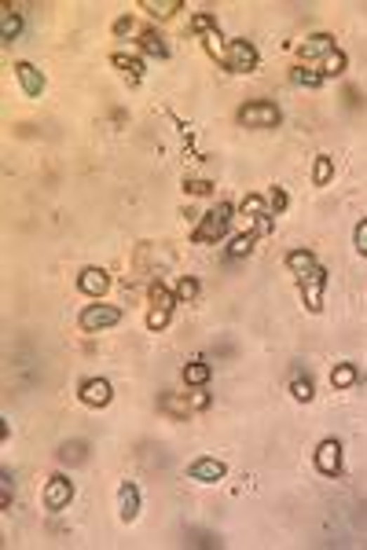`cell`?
Returning a JSON list of instances; mask_svg holds the SVG:
<instances>
[{"instance_id": "3", "label": "cell", "mask_w": 367, "mask_h": 550, "mask_svg": "<svg viewBox=\"0 0 367 550\" xmlns=\"http://www.w3.org/2000/svg\"><path fill=\"white\" fill-rule=\"evenodd\" d=\"M41 503H44L48 514L67 510V507L74 503V481H70V477H62V474L48 477V481H44V492H41Z\"/></svg>"}, {"instance_id": "6", "label": "cell", "mask_w": 367, "mask_h": 550, "mask_svg": "<svg viewBox=\"0 0 367 550\" xmlns=\"http://www.w3.org/2000/svg\"><path fill=\"white\" fill-rule=\"evenodd\" d=\"M279 121H283L279 107H276V103H268V100L246 103L243 110H239V125H243V128H276Z\"/></svg>"}, {"instance_id": "15", "label": "cell", "mask_w": 367, "mask_h": 550, "mask_svg": "<svg viewBox=\"0 0 367 550\" xmlns=\"http://www.w3.org/2000/svg\"><path fill=\"white\" fill-rule=\"evenodd\" d=\"M331 52H334V37L331 34H312L305 44H301V55H305V59H323Z\"/></svg>"}, {"instance_id": "27", "label": "cell", "mask_w": 367, "mask_h": 550, "mask_svg": "<svg viewBox=\"0 0 367 550\" xmlns=\"http://www.w3.org/2000/svg\"><path fill=\"white\" fill-rule=\"evenodd\" d=\"M291 393H294V400H298V403H309V400L316 396L312 378H305L301 370H294V378H291Z\"/></svg>"}, {"instance_id": "11", "label": "cell", "mask_w": 367, "mask_h": 550, "mask_svg": "<svg viewBox=\"0 0 367 550\" xmlns=\"http://www.w3.org/2000/svg\"><path fill=\"white\" fill-rule=\"evenodd\" d=\"M81 403L85 408H107L110 400H114V389H110V382L107 378H88V382H81Z\"/></svg>"}, {"instance_id": "1", "label": "cell", "mask_w": 367, "mask_h": 550, "mask_svg": "<svg viewBox=\"0 0 367 550\" xmlns=\"http://www.w3.org/2000/svg\"><path fill=\"white\" fill-rule=\"evenodd\" d=\"M232 213H235L232 202H217L210 213L199 220V228L191 232V242H195V246H213V242H220V235H225L228 224H232Z\"/></svg>"}, {"instance_id": "2", "label": "cell", "mask_w": 367, "mask_h": 550, "mask_svg": "<svg viewBox=\"0 0 367 550\" xmlns=\"http://www.w3.org/2000/svg\"><path fill=\"white\" fill-rule=\"evenodd\" d=\"M298 286H301V301H305V309L312 316H320L323 312V290H327V271L316 264L309 271H301L298 275Z\"/></svg>"}, {"instance_id": "20", "label": "cell", "mask_w": 367, "mask_h": 550, "mask_svg": "<svg viewBox=\"0 0 367 550\" xmlns=\"http://www.w3.org/2000/svg\"><path fill=\"white\" fill-rule=\"evenodd\" d=\"M140 48H143L147 55H154V59H166V55H169V44L158 37L154 29H143V34H140Z\"/></svg>"}, {"instance_id": "25", "label": "cell", "mask_w": 367, "mask_h": 550, "mask_svg": "<svg viewBox=\"0 0 367 550\" xmlns=\"http://www.w3.org/2000/svg\"><path fill=\"white\" fill-rule=\"evenodd\" d=\"M286 268H291L294 275H301V271L316 268V257H312V250H291V253H286Z\"/></svg>"}, {"instance_id": "22", "label": "cell", "mask_w": 367, "mask_h": 550, "mask_svg": "<svg viewBox=\"0 0 367 550\" xmlns=\"http://www.w3.org/2000/svg\"><path fill=\"white\" fill-rule=\"evenodd\" d=\"M334 180V158L331 154H320L316 158V166H312V184L316 187H327Z\"/></svg>"}, {"instance_id": "5", "label": "cell", "mask_w": 367, "mask_h": 550, "mask_svg": "<svg viewBox=\"0 0 367 550\" xmlns=\"http://www.w3.org/2000/svg\"><path fill=\"white\" fill-rule=\"evenodd\" d=\"M77 323H81L85 334H100V330L118 327V323H121V309H118V304H88V309L77 316Z\"/></svg>"}, {"instance_id": "38", "label": "cell", "mask_w": 367, "mask_h": 550, "mask_svg": "<svg viewBox=\"0 0 367 550\" xmlns=\"http://www.w3.org/2000/svg\"><path fill=\"white\" fill-rule=\"evenodd\" d=\"M191 403H195V411L210 408V393H195V396H191Z\"/></svg>"}, {"instance_id": "33", "label": "cell", "mask_w": 367, "mask_h": 550, "mask_svg": "<svg viewBox=\"0 0 367 550\" xmlns=\"http://www.w3.org/2000/svg\"><path fill=\"white\" fill-rule=\"evenodd\" d=\"M0 507L11 510V470L0 474Z\"/></svg>"}, {"instance_id": "7", "label": "cell", "mask_w": 367, "mask_h": 550, "mask_svg": "<svg viewBox=\"0 0 367 550\" xmlns=\"http://www.w3.org/2000/svg\"><path fill=\"white\" fill-rule=\"evenodd\" d=\"M316 470H320L323 477H338L342 470V441L338 436H327V441H320V448H316Z\"/></svg>"}, {"instance_id": "9", "label": "cell", "mask_w": 367, "mask_h": 550, "mask_svg": "<svg viewBox=\"0 0 367 550\" xmlns=\"http://www.w3.org/2000/svg\"><path fill=\"white\" fill-rule=\"evenodd\" d=\"M77 290H81L85 297H103L107 290H110V275H107V268H81L77 271Z\"/></svg>"}, {"instance_id": "8", "label": "cell", "mask_w": 367, "mask_h": 550, "mask_svg": "<svg viewBox=\"0 0 367 550\" xmlns=\"http://www.w3.org/2000/svg\"><path fill=\"white\" fill-rule=\"evenodd\" d=\"M191 481H199V484H217V481H225L228 477V466L220 462V459H210V455H202L195 462H187V470H184Z\"/></svg>"}, {"instance_id": "21", "label": "cell", "mask_w": 367, "mask_h": 550, "mask_svg": "<svg viewBox=\"0 0 367 550\" xmlns=\"http://www.w3.org/2000/svg\"><path fill=\"white\" fill-rule=\"evenodd\" d=\"M210 375H213L210 363H202V360H191V363L184 367V382H187V385H195V389H202V385L210 382Z\"/></svg>"}, {"instance_id": "16", "label": "cell", "mask_w": 367, "mask_h": 550, "mask_svg": "<svg viewBox=\"0 0 367 550\" xmlns=\"http://www.w3.org/2000/svg\"><path fill=\"white\" fill-rule=\"evenodd\" d=\"M140 8L151 15V19H173L184 4L180 0H140Z\"/></svg>"}, {"instance_id": "19", "label": "cell", "mask_w": 367, "mask_h": 550, "mask_svg": "<svg viewBox=\"0 0 367 550\" xmlns=\"http://www.w3.org/2000/svg\"><path fill=\"white\" fill-rule=\"evenodd\" d=\"M356 378H360L356 363H338V367L331 370V385H334V389H349V385H356Z\"/></svg>"}, {"instance_id": "4", "label": "cell", "mask_w": 367, "mask_h": 550, "mask_svg": "<svg viewBox=\"0 0 367 550\" xmlns=\"http://www.w3.org/2000/svg\"><path fill=\"white\" fill-rule=\"evenodd\" d=\"M220 62H225L232 74H250V70H258V48L250 41H225Z\"/></svg>"}, {"instance_id": "28", "label": "cell", "mask_w": 367, "mask_h": 550, "mask_svg": "<svg viewBox=\"0 0 367 550\" xmlns=\"http://www.w3.org/2000/svg\"><path fill=\"white\" fill-rule=\"evenodd\" d=\"M151 304L154 309H173V304H177V294L162 283H151Z\"/></svg>"}, {"instance_id": "30", "label": "cell", "mask_w": 367, "mask_h": 550, "mask_svg": "<svg viewBox=\"0 0 367 550\" xmlns=\"http://www.w3.org/2000/svg\"><path fill=\"white\" fill-rule=\"evenodd\" d=\"M199 297V279H191V275H184V279L177 283V301L180 304H191Z\"/></svg>"}, {"instance_id": "34", "label": "cell", "mask_w": 367, "mask_h": 550, "mask_svg": "<svg viewBox=\"0 0 367 550\" xmlns=\"http://www.w3.org/2000/svg\"><path fill=\"white\" fill-rule=\"evenodd\" d=\"M184 191H187V195H210L213 184H210V180H191V176H187V180H184Z\"/></svg>"}, {"instance_id": "32", "label": "cell", "mask_w": 367, "mask_h": 550, "mask_svg": "<svg viewBox=\"0 0 367 550\" xmlns=\"http://www.w3.org/2000/svg\"><path fill=\"white\" fill-rule=\"evenodd\" d=\"M169 316H173V309H151L147 312V330H162L169 323Z\"/></svg>"}, {"instance_id": "12", "label": "cell", "mask_w": 367, "mask_h": 550, "mask_svg": "<svg viewBox=\"0 0 367 550\" xmlns=\"http://www.w3.org/2000/svg\"><path fill=\"white\" fill-rule=\"evenodd\" d=\"M118 517L125 525H133L136 517H140V488L133 481H121L118 484Z\"/></svg>"}, {"instance_id": "31", "label": "cell", "mask_w": 367, "mask_h": 550, "mask_svg": "<svg viewBox=\"0 0 367 550\" xmlns=\"http://www.w3.org/2000/svg\"><path fill=\"white\" fill-rule=\"evenodd\" d=\"M243 213H246V217H268L265 199H261V195H246V199H243Z\"/></svg>"}, {"instance_id": "37", "label": "cell", "mask_w": 367, "mask_h": 550, "mask_svg": "<svg viewBox=\"0 0 367 550\" xmlns=\"http://www.w3.org/2000/svg\"><path fill=\"white\" fill-rule=\"evenodd\" d=\"M353 242H356V250L367 257V220H360L356 224V232H353Z\"/></svg>"}, {"instance_id": "36", "label": "cell", "mask_w": 367, "mask_h": 550, "mask_svg": "<svg viewBox=\"0 0 367 550\" xmlns=\"http://www.w3.org/2000/svg\"><path fill=\"white\" fill-rule=\"evenodd\" d=\"M286 206H291V195H286L283 187H276V191H272V217H276V213H283Z\"/></svg>"}, {"instance_id": "10", "label": "cell", "mask_w": 367, "mask_h": 550, "mask_svg": "<svg viewBox=\"0 0 367 550\" xmlns=\"http://www.w3.org/2000/svg\"><path fill=\"white\" fill-rule=\"evenodd\" d=\"M15 81H19V88L29 95V100H37V95H44V70H37L34 62H15Z\"/></svg>"}, {"instance_id": "29", "label": "cell", "mask_w": 367, "mask_h": 550, "mask_svg": "<svg viewBox=\"0 0 367 550\" xmlns=\"http://www.w3.org/2000/svg\"><path fill=\"white\" fill-rule=\"evenodd\" d=\"M191 34H202V37L217 34V19H213L210 11H199V15H191Z\"/></svg>"}, {"instance_id": "18", "label": "cell", "mask_w": 367, "mask_h": 550, "mask_svg": "<svg viewBox=\"0 0 367 550\" xmlns=\"http://www.w3.org/2000/svg\"><path fill=\"white\" fill-rule=\"evenodd\" d=\"M291 81H294V85H301V88H320L323 85V74H320V67H294L291 70Z\"/></svg>"}, {"instance_id": "23", "label": "cell", "mask_w": 367, "mask_h": 550, "mask_svg": "<svg viewBox=\"0 0 367 550\" xmlns=\"http://www.w3.org/2000/svg\"><path fill=\"white\" fill-rule=\"evenodd\" d=\"M85 451H88V444L85 441H67L59 448V462H67V466H81L85 462Z\"/></svg>"}, {"instance_id": "13", "label": "cell", "mask_w": 367, "mask_h": 550, "mask_svg": "<svg viewBox=\"0 0 367 550\" xmlns=\"http://www.w3.org/2000/svg\"><path fill=\"white\" fill-rule=\"evenodd\" d=\"M19 34H22V15L15 11V4H4V11H0V41L11 44Z\"/></svg>"}, {"instance_id": "24", "label": "cell", "mask_w": 367, "mask_h": 550, "mask_svg": "<svg viewBox=\"0 0 367 550\" xmlns=\"http://www.w3.org/2000/svg\"><path fill=\"white\" fill-rule=\"evenodd\" d=\"M253 246H258V235H253V232L235 235V239H232V246H228V257H232V261H239V257H250Z\"/></svg>"}, {"instance_id": "26", "label": "cell", "mask_w": 367, "mask_h": 550, "mask_svg": "<svg viewBox=\"0 0 367 550\" xmlns=\"http://www.w3.org/2000/svg\"><path fill=\"white\" fill-rule=\"evenodd\" d=\"M345 62H349L345 52H338V48H334L331 55L320 59V74H323V77H338V74H345Z\"/></svg>"}, {"instance_id": "35", "label": "cell", "mask_w": 367, "mask_h": 550, "mask_svg": "<svg viewBox=\"0 0 367 550\" xmlns=\"http://www.w3.org/2000/svg\"><path fill=\"white\" fill-rule=\"evenodd\" d=\"M114 34H118V37H129V34H136V22H133V15H121V19L114 22Z\"/></svg>"}, {"instance_id": "14", "label": "cell", "mask_w": 367, "mask_h": 550, "mask_svg": "<svg viewBox=\"0 0 367 550\" xmlns=\"http://www.w3.org/2000/svg\"><path fill=\"white\" fill-rule=\"evenodd\" d=\"M110 62H114V67L129 77L133 85H140V81H143V59H136L129 52H114V55H110Z\"/></svg>"}, {"instance_id": "17", "label": "cell", "mask_w": 367, "mask_h": 550, "mask_svg": "<svg viewBox=\"0 0 367 550\" xmlns=\"http://www.w3.org/2000/svg\"><path fill=\"white\" fill-rule=\"evenodd\" d=\"M162 411L184 422V418H191V411H195V403H191V396L184 400V396H177V393H166V396H162Z\"/></svg>"}]
</instances>
